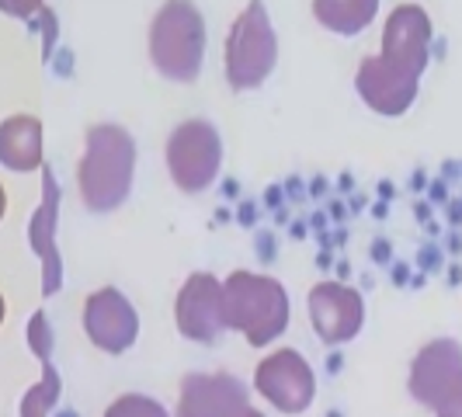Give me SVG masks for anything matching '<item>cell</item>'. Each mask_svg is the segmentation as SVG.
<instances>
[{
	"label": "cell",
	"mask_w": 462,
	"mask_h": 417,
	"mask_svg": "<svg viewBox=\"0 0 462 417\" xmlns=\"http://www.w3.org/2000/svg\"><path fill=\"white\" fill-rule=\"evenodd\" d=\"M136 139L116 122H97L84 136L77 161V191L91 212H116L129 202L136 181Z\"/></svg>",
	"instance_id": "6da1fadb"
},
{
	"label": "cell",
	"mask_w": 462,
	"mask_h": 417,
	"mask_svg": "<svg viewBox=\"0 0 462 417\" xmlns=\"http://www.w3.org/2000/svg\"><path fill=\"white\" fill-rule=\"evenodd\" d=\"M289 292L275 275L230 272L223 278V317L226 330L244 334L251 348H268L289 330Z\"/></svg>",
	"instance_id": "7a4b0ae2"
},
{
	"label": "cell",
	"mask_w": 462,
	"mask_h": 417,
	"mask_svg": "<svg viewBox=\"0 0 462 417\" xmlns=\"http://www.w3.org/2000/svg\"><path fill=\"white\" fill-rule=\"evenodd\" d=\"M206 18L195 0H163L146 32V56L153 70L174 80L191 84L199 80L206 63Z\"/></svg>",
	"instance_id": "3957f363"
},
{
	"label": "cell",
	"mask_w": 462,
	"mask_h": 417,
	"mask_svg": "<svg viewBox=\"0 0 462 417\" xmlns=\"http://www.w3.org/2000/svg\"><path fill=\"white\" fill-rule=\"evenodd\" d=\"M278 67V32L264 0H247L223 42V73L233 91H257Z\"/></svg>",
	"instance_id": "277c9868"
},
{
	"label": "cell",
	"mask_w": 462,
	"mask_h": 417,
	"mask_svg": "<svg viewBox=\"0 0 462 417\" xmlns=\"http://www.w3.org/2000/svg\"><path fill=\"white\" fill-rule=\"evenodd\" d=\"M163 157L174 188L185 195H199L216 185L223 171V136L208 118H185L167 136Z\"/></svg>",
	"instance_id": "5b68a950"
},
{
	"label": "cell",
	"mask_w": 462,
	"mask_h": 417,
	"mask_svg": "<svg viewBox=\"0 0 462 417\" xmlns=\"http://www.w3.org/2000/svg\"><path fill=\"white\" fill-rule=\"evenodd\" d=\"M254 390L278 414H306L317 400V372L296 348H275L268 351L254 369Z\"/></svg>",
	"instance_id": "8992f818"
},
{
	"label": "cell",
	"mask_w": 462,
	"mask_h": 417,
	"mask_svg": "<svg viewBox=\"0 0 462 417\" xmlns=\"http://www.w3.org/2000/svg\"><path fill=\"white\" fill-rule=\"evenodd\" d=\"M80 324H84L88 341L105 355H125L139 341L136 306L116 285H101L84 300Z\"/></svg>",
	"instance_id": "52a82bcc"
},
{
	"label": "cell",
	"mask_w": 462,
	"mask_h": 417,
	"mask_svg": "<svg viewBox=\"0 0 462 417\" xmlns=\"http://www.w3.org/2000/svg\"><path fill=\"white\" fill-rule=\"evenodd\" d=\"M431 42H435L431 14H428L420 4H411V0H407V4H396L393 11L386 14L379 56H383L390 67L403 70V73L424 77V70L431 63Z\"/></svg>",
	"instance_id": "ba28073f"
},
{
	"label": "cell",
	"mask_w": 462,
	"mask_h": 417,
	"mask_svg": "<svg viewBox=\"0 0 462 417\" xmlns=\"http://www.w3.org/2000/svg\"><path fill=\"white\" fill-rule=\"evenodd\" d=\"M174 327L185 341L216 345L226 330L223 317V278L208 272H191L174 296Z\"/></svg>",
	"instance_id": "9c48e42d"
},
{
	"label": "cell",
	"mask_w": 462,
	"mask_h": 417,
	"mask_svg": "<svg viewBox=\"0 0 462 417\" xmlns=\"http://www.w3.org/2000/svg\"><path fill=\"white\" fill-rule=\"evenodd\" d=\"M310 324L324 345H347L365 327V300L345 282H317L310 289Z\"/></svg>",
	"instance_id": "30bf717a"
},
{
	"label": "cell",
	"mask_w": 462,
	"mask_h": 417,
	"mask_svg": "<svg viewBox=\"0 0 462 417\" xmlns=\"http://www.w3.org/2000/svg\"><path fill=\"white\" fill-rule=\"evenodd\" d=\"M355 91L365 101V108H372L375 116L400 118L414 108L417 91H420V77L390 67L379 52H372V56H365V60L358 63Z\"/></svg>",
	"instance_id": "8fae6325"
},
{
	"label": "cell",
	"mask_w": 462,
	"mask_h": 417,
	"mask_svg": "<svg viewBox=\"0 0 462 417\" xmlns=\"http://www.w3.org/2000/svg\"><path fill=\"white\" fill-rule=\"evenodd\" d=\"M247 403V386L230 372H191L178 386L174 417H236Z\"/></svg>",
	"instance_id": "7c38bea8"
},
{
	"label": "cell",
	"mask_w": 462,
	"mask_h": 417,
	"mask_svg": "<svg viewBox=\"0 0 462 417\" xmlns=\"http://www.w3.org/2000/svg\"><path fill=\"white\" fill-rule=\"evenodd\" d=\"M462 372V345L452 338H435L420 348L411 362L407 390L420 407H435L439 396L452 386V379Z\"/></svg>",
	"instance_id": "4fadbf2b"
},
{
	"label": "cell",
	"mask_w": 462,
	"mask_h": 417,
	"mask_svg": "<svg viewBox=\"0 0 462 417\" xmlns=\"http://www.w3.org/2000/svg\"><path fill=\"white\" fill-rule=\"evenodd\" d=\"M42 206L35 208L32 223H28V244L35 257L42 261V292L56 296V289L63 285V261L56 247V223H60V185L52 178V171H42Z\"/></svg>",
	"instance_id": "5bb4252c"
},
{
	"label": "cell",
	"mask_w": 462,
	"mask_h": 417,
	"mask_svg": "<svg viewBox=\"0 0 462 417\" xmlns=\"http://www.w3.org/2000/svg\"><path fill=\"white\" fill-rule=\"evenodd\" d=\"M0 163L14 174L42 171L46 163V129L35 116H7L0 122Z\"/></svg>",
	"instance_id": "9a60e30c"
},
{
	"label": "cell",
	"mask_w": 462,
	"mask_h": 417,
	"mask_svg": "<svg viewBox=\"0 0 462 417\" xmlns=\"http://www.w3.org/2000/svg\"><path fill=\"white\" fill-rule=\"evenodd\" d=\"M313 18L334 35H362L379 18V0H313Z\"/></svg>",
	"instance_id": "2e32d148"
},
{
	"label": "cell",
	"mask_w": 462,
	"mask_h": 417,
	"mask_svg": "<svg viewBox=\"0 0 462 417\" xmlns=\"http://www.w3.org/2000/svg\"><path fill=\"white\" fill-rule=\"evenodd\" d=\"M60 394H63V379L49 358V362H42V379L22 396V417H49L52 407L60 403Z\"/></svg>",
	"instance_id": "e0dca14e"
},
{
	"label": "cell",
	"mask_w": 462,
	"mask_h": 417,
	"mask_svg": "<svg viewBox=\"0 0 462 417\" xmlns=\"http://www.w3.org/2000/svg\"><path fill=\"white\" fill-rule=\"evenodd\" d=\"M105 417H171V411L146 394H122L105 407Z\"/></svg>",
	"instance_id": "ac0fdd59"
},
{
	"label": "cell",
	"mask_w": 462,
	"mask_h": 417,
	"mask_svg": "<svg viewBox=\"0 0 462 417\" xmlns=\"http://www.w3.org/2000/svg\"><path fill=\"white\" fill-rule=\"evenodd\" d=\"M28 345L39 355V362H49V358H52V327H49L42 310L32 313V320H28Z\"/></svg>",
	"instance_id": "d6986e66"
},
{
	"label": "cell",
	"mask_w": 462,
	"mask_h": 417,
	"mask_svg": "<svg viewBox=\"0 0 462 417\" xmlns=\"http://www.w3.org/2000/svg\"><path fill=\"white\" fill-rule=\"evenodd\" d=\"M431 411H435V417H462V372L452 379V386L439 396V403Z\"/></svg>",
	"instance_id": "ffe728a7"
},
{
	"label": "cell",
	"mask_w": 462,
	"mask_h": 417,
	"mask_svg": "<svg viewBox=\"0 0 462 417\" xmlns=\"http://www.w3.org/2000/svg\"><path fill=\"white\" fill-rule=\"evenodd\" d=\"M0 14L18 18V22H28V18L42 14V0H0Z\"/></svg>",
	"instance_id": "44dd1931"
},
{
	"label": "cell",
	"mask_w": 462,
	"mask_h": 417,
	"mask_svg": "<svg viewBox=\"0 0 462 417\" xmlns=\"http://www.w3.org/2000/svg\"><path fill=\"white\" fill-rule=\"evenodd\" d=\"M236 417H264V414L257 411L254 403H247V407H244V411H240V414H236Z\"/></svg>",
	"instance_id": "7402d4cb"
},
{
	"label": "cell",
	"mask_w": 462,
	"mask_h": 417,
	"mask_svg": "<svg viewBox=\"0 0 462 417\" xmlns=\"http://www.w3.org/2000/svg\"><path fill=\"white\" fill-rule=\"evenodd\" d=\"M4 212H7V191L0 185V219H4Z\"/></svg>",
	"instance_id": "603a6c76"
},
{
	"label": "cell",
	"mask_w": 462,
	"mask_h": 417,
	"mask_svg": "<svg viewBox=\"0 0 462 417\" xmlns=\"http://www.w3.org/2000/svg\"><path fill=\"white\" fill-rule=\"evenodd\" d=\"M4 317H7V300H4V292H0V327H4Z\"/></svg>",
	"instance_id": "cb8c5ba5"
}]
</instances>
